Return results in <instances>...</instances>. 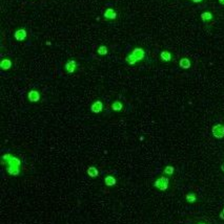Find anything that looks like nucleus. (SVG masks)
Listing matches in <instances>:
<instances>
[{
    "mask_svg": "<svg viewBox=\"0 0 224 224\" xmlns=\"http://www.w3.org/2000/svg\"><path fill=\"white\" fill-rule=\"evenodd\" d=\"M168 183H170V180H168V178L164 177V176H162V177L158 178V179L155 181V187H157L160 191H166L168 187Z\"/></svg>",
    "mask_w": 224,
    "mask_h": 224,
    "instance_id": "nucleus-1",
    "label": "nucleus"
},
{
    "mask_svg": "<svg viewBox=\"0 0 224 224\" xmlns=\"http://www.w3.org/2000/svg\"><path fill=\"white\" fill-rule=\"evenodd\" d=\"M212 135H214L216 138H223L224 137V126L221 125V124H218V125H215L214 127H212Z\"/></svg>",
    "mask_w": 224,
    "mask_h": 224,
    "instance_id": "nucleus-2",
    "label": "nucleus"
},
{
    "mask_svg": "<svg viewBox=\"0 0 224 224\" xmlns=\"http://www.w3.org/2000/svg\"><path fill=\"white\" fill-rule=\"evenodd\" d=\"M132 54H133V56H134L138 61L143 60V59H144V56H145L144 50H143L142 48H140V47L134 48V49H133V51H132Z\"/></svg>",
    "mask_w": 224,
    "mask_h": 224,
    "instance_id": "nucleus-3",
    "label": "nucleus"
},
{
    "mask_svg": "<svg viewBox=\"0 0 224 224\" xmlns=\"http://www.w3.org/2000/svg\"><path fill=\"white\" fill-rule=\"evenodd\" d=\"M91 110L94 113H100L102 110H103V104H102L101 100H96L92 104L91 106Z\"/></svg>",
    "mask_w": 224,
    "mask_h": 224,
    "instance_id": "nucleus-4",
    "label": "nucleus"
},
{
    "mask_svg": "<svg viewBox=\"0 0 224 224\" xmlns=\"http://www.w3.org/2000/svg\"><path fill=\"white\" fill-rule=\"evenodd\" d=\"M27 97H29V102L36 103L40 100V94L37 90H31L29 92V94H27Z\"/></svg>",
    "mask_w": 224,
    "mask_h": 224,
    "instance_id": "nucleus-5",
    "label": "nucleus"
},
{
    "mask_svg": "<svg viewBox=\"0 0 224 224\" xmlns=\"http://www.w3.org/2000/svg\"><path fill=\"white\" fill-rule=\"evenodd\" d=\"M76 67H77V63H76V61H74V60L68 61V62H66L65 64V70L68 74H73V72L76 70Z\"/></svg>",
    "mask_w": 224,
    "mask_h": 224,
    "instance_id": "nucleus-6",
    "label": "nucleus"
},
{
    "mask_svg": "<svg viewBox=\"0 0 224 224\" xmlns=\"http://www.w3.org/2000/svg\"><path fill=\"white\" fill-rule=\"evenodd\" d=\"M26 38V31L23 28H20L15 31V39L17 41H23Z\"/></svg>",
    "mask_w": 224,
    "mask_h": 224,
    "instance_id": "nucleus-7",
    "label": "nucleus"
},
{
    "mask_svg": "<svg viewBox=\"0 0 224 224\" xmlns=\"http://www.w3.org/2000/svg\"><path fill=\"white\" fill-rule=\"evenodd\" d=\"M6 172L10 175L18 176L20 174V166H8L6 168Z\"/></svg>",
    "mask_w": 224,
    "mask_h": 224,
    "instance_id": "nucleus-8",
    "label": "nucleus"
},
{
    "mask_svg": "<svg viewBox=\"0 0 224 224\" xmlns=\"http://www.w3.org/2000/svg\"><path fill=\"white\" fill-rule=\"evenodd\" d=\"M0 67L2 70H9L12 67V61L10 59H2L0 62Z\"/></svg>",
    "mask_w": 224,
    "mask_h": 224,
    "instance_id": "nucleus-9",
    "label": "nucleus"
},
{
    "mask_svg": "<svg viewBox=\"0 0 224 224\" xmlns=\"http://www.w3.org/2000/svg\"><path fill=\"white\" fill-rule=\"evenodd\" d=\"M116 17H117V14H116L115 10H113V8H107L105 12H104V18L105 19L114 20L116 19Z\"/></svg>",
    "mask_w": 224,
    "mask_h": 224,
    "instance_id": "nucleus-10",
    "label": "nucleus"
},
{
    "mask_svg": "<svg viewBox=\"0 0 224 224\" xmlns=\"http://www.w3.org/2000/svg\"><path fill=\"white\" fill-rule=\"evenodd\" d=\"M104 183L107 186H114L116 183H117V180L114 176H106L105 179H104Z\"/></svg>",
    "mask_w": 224,
    "mask_h": 224,
    "instance_id": "nucleus-11",
    "label": "nucleus"
},
{
    "mask_svg": "<svg viewBox=\"0 0 224 224\" xmlns=\"http://www.w3.org/2000/svg\"><path fill=\"white\" fill-rule=\"evenodd\" d=\"M179 65L181 68H183V69H188L189 67H191V61H189V59L187 58H182L181 60H180L179 62Z\"/></svg>",
    "mask_w": 224,
    "mask_h": 224,
    "instance_id": "nucleus-12",
    "label": "nucleus"
},
{
    "mask_svg": "<svg viewBox=\"0 0 224 224\" xmlns=\"http://www.w3.org/2000/svg\"><path fill=\"white\" fill-rule=\"evenodd\" d=\"M6 164H8V166H21V161H20V159H19V158H17V157L12 156V157H11L10 160L6 162Z\"/></svg>",
    "mask_w": 224,
    "mask_h": 224,
    "instance_id": "nucleus-13",
    "label": "nucleus"
},
{
    "mask_svg": "<svg viewBox=\"0 0 224 224\" xmlns=\"http://www.w3.org/2000/svg\"><path fill=\"white\" fill-rule=\"evenodd\" d=\"M160 57H161L162 61H164V62H170L171 60V54L170 51H167V50H163L160 54Z\"/></svg>",
    "mask_w": 224,
    "mask_h": 224,
    "instance_id": "nucleus-14",
    "label": "nucleus"
},
{
    "mask_svg": "<svg viewBox=\"0 0 224 224\" xmlns=\"http://www.w3.org/2000/svg\"><path fill=\"white\" fill-rule=\"evenodd\" d=\"M88 174L90 177L96 178L98 175H99V171L97 170V168H96V166H90V168L88 169Z\"/></svg>",
    "mask_w": 224,
    "mask_h": 224,
    "instance_id": "nucleus-15",
    "label": "nucleus"
},
{
    "mask_svg": "<svg viewBox=\"0 0 224 224\" xmlns=\"http://www.w3.org/2000/svg\"><path fill=\"white\" fill-rule=\"evenodd\" d=\"M123 108V105L121 102H119V100H115V102L112 104V109H113L114 111H121Z\"/></svg>",
    "mask_w": 224,
    "mask_h": 224,
    "instance_id": "nucleus-16",
    "label": "nucleus"
},
{
    "mask_svg": "<svg viewBox=\"0 0 224 224\" xmlns=\"http://www.w3.org/2000/svg\"><path fill=\"white\" fill-rule=\"evenodd\" d=\"M201 19L203 20L204 22H207V21H211L212 19V14L209 13V12H204L201 14Z\"/></svg>",
    "mask_w": 224,
    "mask_h": 224,
    "instance_id": "nucleus-17",
    "label": "nucleus"
},
{
    "mask_svg": "<svg viewBox=\"0 0 224 224\" xmlns=\"http://www.w3.org/2000/svg\"><path fill=\"white\" fill-rule=\"evenodd\" d=\"M125 60H126V62L129 63V65H135V64L138 62V60H137V59L133 56V54H129V56L126 57V59H125Z\"/></svg>",
    "mask_w": 224,
    "mask_h": 224,
    "instance_id": "nucleus-18",
    "label": "nucleus"
},
{
    "mask_svg": "<svg viewBox=\"0 0 224 224\" xmlns=\"http://www.w3.org/2000/svg\"><path fill=\"white\" fill-rule=\"evenodd\" d=\"M196 200H197V198H196V195L194 193H188L186 195V201H187V202L194 203Z\"/></svg>",
    "mask_w": 224,
    "mask_h": 224,
    "instance_id": "nucleus-19",
    "label": "nucleus"
},
{
    "mask_svg": "<svg viewBox=\"0 0 224 224\" xmlns=\"http://www.w3.org/2000/svg\"><path fill=\"white\" fill-rule=\"evenodd\" d=\"M174 171H175L174 166H165V169H164L163 173H164V174H166V175H173L174 174Z\"/></svg>",
    "mask_w": 224,
    "mask_h": 224,
    "instance_id": "nucleus-20",
    "label": "nucleus"
},
{
    "mask_svg": "<svg viewBox=\"0 0 224 224\" xmlns=\"http://www.w3.org/2000/svg\"><path fill=\"white\" fill-rule=\"evenodd\" d=\"M98 54H101V56H104V54H107V47L106 46H100L98 48Z\"/></svg>",
    "mask_w": 224,
    "mask_h": 224,
    "instance_id": "nucleus-21",
    "label": "nucleus"
},
{
    "mask_svg": "<svg viewBox=\"0 0 224 224\" xmlns=\"http://www.w3.org/2000/svg\"><path fill=\"white\" fill-rule=\"evenodd\" d=\"M220 218L222 219V220H224V209H223V211L221 212V214H220Z\"/></svg>",
    "mask_w": 224,
    "mask_h": 224,
    "instance_id": "nucleus-22",
    "label": "nucleus"
},
{
    "mask_svg": "<svg viewBox=\"0 0 224 224\" xmlns=\"http://www.w3.org/2000/svg\"><path fill=\"white\" fill-rule=\"evenodd\" d=\"M193 2H195V3H199V2H201L202 0H191Z\"/></svg>",
    "mask_w": 224,
    "mask_h": 224,
    "instance_id": "nucleus-23",
    "label": "nucleus"
},
{
    "mask_svg": "<svg viewBox=\"0 0 224 224\" xmlns=\"http://www.w3.org/2000/svg\"><path fill=\"white\" fill-rule=\"evenodd\" d=\"M219 2H220L222 5H224V0H219Z\"/></svg>",
    "mask_w": 224,
    "mask_h": 224,
    "instance_id": "nucleus-24",
    "label": "nucleus"
},
{
    "mask_svg": "<svg viewBox=\"0 0 224 224\" xmlns=\"http://www.w3.org/2000/svg\"><path fill=\"white\" fill-rule=\"evenodd\" d=\"M221 169H222V171H223V172H224V163L222 164V166H221Z\"/></svg>",
    "mask_w": 224,
    "mask_h": 224,
    "instance_id": "nucleus-25",
    "label": "nucleus"
},
{
    "mask_svg": "<svg viewBox=\"0 0 224 224\" xmlns=\"http://www.w3.org/2000/svg\"><path fill=\"white\" fill-rule=\"evenodd\" d=\"M199 224H205V223H199Z\"/></svg>",
    "mask_w": 224,
    "mask_h": 224,
    "instance_id": "nucleus-26",
    "label": "nucleus"
}]
</instances>
